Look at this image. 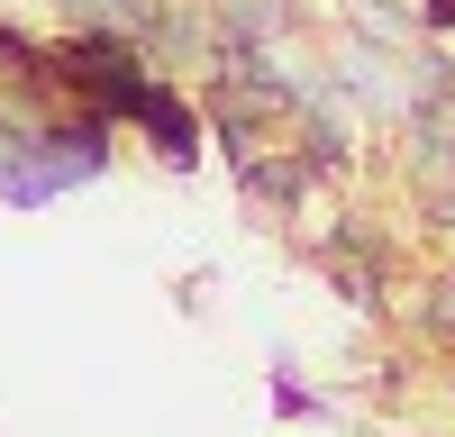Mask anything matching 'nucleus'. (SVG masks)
I'll use <instances>...</instances> for the list:
<instances>
[{"label":"nucleus","mask_w":455,"mask_h":437,"mask_svg":"<svg viewBox=\"0 0 455 437\" xmlns=\"http://www.w3.org/2000/svg\"><path fill=\"white\" fill-rule=\"evenodd\" d=\"M128 128H137L146 146H156V155H164L173 173H182V164H201V109L182 100V91L164 83V73H156V83L137 91V109H128Z\"/></svg>","instance_id":"f257e3e1"},{"label":"nucleus","mask_w":455,"mask_h":437,"mask_svg":"<svg viewBox=\"0 0 455 437\" xmlns=\"http://www.w3.org/2000/svg\"><path fill=\"white\" fill-rule=\"evenodd\" d=\"M428 328H437V338H455V282H428Z\"/></svg>","instance_id":"20e7f679"},{"label":"nucleus","mask_w":455,"mask_h":437,"mask_svg":"<svg viewBox=\"0 0 455 437\" xmlns=\"http://www.w3.org/2000/svg\"><path fill=\"white\" fill-rule=\"evenodd\" d=\"M274 410H291V419H310V410H319V401H310V392H300V383L283 374V364H274Z\"/></svg>","instance_id":"7ed1b4c3"},{"label":"nucleus","mask_w":455,"mask_h":437,"mask_svg":"<svg viewBox=\"0 0 455 437\" xmlns=\"http://www.w3.org/2000/svg\"><path fill=\"white\" fill-rule=\"evenodd\" d=\"M83 28H128V36H156V0H64Z\"/></svg>","instance_id":"f03ea898"},{"label":"nucleus","mask_w":455,"mask_h":437,"mask_svg":"<svg viewBox=\"0 0 455 437\" xmlns=\"http://www.w3.org/2000/svg\"><path fill=\"white\" fill-rule=\"evenodd\" d=\"M437 218H446V228H455V192H446V201H437Z\"/></svg>","instance_id":"39448f33"}]
</instances>
